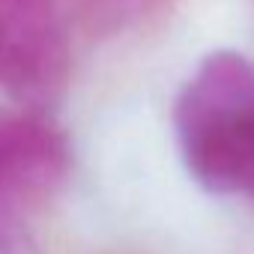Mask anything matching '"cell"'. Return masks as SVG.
<instances>
[{
    "instance_id": "1",
    "label": "cell",
    "mask_w": 254,
    "mask_h": 254,
    "mask_svg": "<svg viewBox=\"0 0 254 254\" xmlns=\"http://www.w3.org/2000/svg\"><path fill=\"white\" fill-rule=\"evenodd\" d=\"M174 135L200 189L254 200V60L209 51L177 93Z\"/></svg>"
},
{
    "instance_id": "2",
    "label": "cell",
    "mask_w": 254,
    "mask_h": 254,
    "mask_svg": "<svg viewBox=\"0 0 254 254\" xmlns=\"http://www.w3.org/2000/svg\"><path fill=\"white\" fill-rule=\"evenodd\" d=\"M72 72L60 0H0V90L18 105L51 108Z\"/></svg>"
},
{
    "instance_id": "3",
    "label": "cell",
    "mask_w": 254,
    "mask_h": 254,
    "mask_svg": "<svg viewBox=\"0 0 254 254\" xmlns=\"http://www.w3.org/2000/svg\"><path fill=\"white\" fill-rule=\"evenodd\" d=\"M72 171V147L48 108H0V218L21 221L51 203Z\"/></svg>"
},
{
    "instance_id": "4",
    "label": "cell",
    "mask_w": 254,
    "mask_h": 254,
    "mask_svg": "<svg viewBox=\"0 0 254 254\" xmlns=\"http://www.w3.org/2000/svg\"><path fill=\"white\" fill-rule=\"evenodd\" d=\"M180 0H78V12L93 33L123 36L159 24Z\"/></svg>"
},
{
    "instance_id": "5",
    "label": "cell",
    "mask_w": 254,
    "mask_h": 254,
    "mask_svg": "<svg viewBox=\"0 0 254 254\" xmlns=\"http://www.w3.org/2000/svg\"><path fill=\"white\" fill-rule=\"evenodd\" d=\"M0 254H36L27 242V236L21 233L18 221H6L0 218Z\"/></svg>"
}]
</instances>
